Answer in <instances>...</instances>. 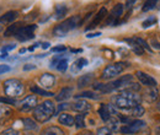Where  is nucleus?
<instances>
[{
    "instance_id": "e433bc0d",
    "label": "nucleus",
    "mask_w": 160,
    "mask_h": 135,
    "mask_svg": "<svg viewBox=\"0 0 160 135\" xmlns=\"http://www.w3.org/2000/svg\"><path fill=\"white\" fill-rule=\"evenodd\" d=\"M96 135H112V132H111L107 127H102V128H99V129H98Z\"/></svg>"
},
{
    "instance_id": "a19ab883",
    "label": "nucleus",
    "mask_w": 160,
    "mask_h": 135,
    "mask_svg": "<svg viewBox=\"0 0 160 135\" xmlns=\"http://www.w3.org/2000/svg\"><path fill=\"white\" fill-rule=\"evenodd\" d=\"M68 108H72V106H69V103H62V104H59V107H58V111H57V112L65 111V109H68Z\"/></svg>"
},
{
    "instance_id": "9b49d317",
    "label": "nucleus",
    "mask_w": 160,
    "mask_h": 135,
    "mask_svg": "<svg viewBox=\"0 0 160 135\" xmlns=\"http://www.w3.org/2000/svg\"><path fill=\"white\" fill-rule=\"evenodd\" d=\"M72 109H74L79 113H85L91 109V104L89 102H86L85 99H78L72 104Z\"/></svg>"
},
{
    "instance_id": "603ef678",
    "label": "nucleus",
    "mask_w": 160,
    "mask_h": 135,
    "mask_svg": "<svg viewBox=\"0 0 160 135\" xmlns=\"http://www.w3.org/2000/svg\"><path fill=\"white\" fill-rule=\"evenodd\" d=\"M25 135H33V134H30V133H27V134H25Z\"/></svg>"
},
{
    "instance_id": "c756f323",
    "label": "nucleus",
    "mask_w": 160,
    "mask_h": 135,
    "mask_svg": "<svg viewBox=\"0 0 160 135\" xmlns=\"http://www.w3.org/2000/svg\"><path fill=\"white\" fill-rule=\"evenodd\" d=\"M75 98H91V99H99L100 96H98L95 92L85 91V92H81V94H79V95H77Z\"/></svg>"
},
{
    "instance_id": "4be33fe9",
    "label": "nucleus",
    "mask_w": 160,
    "mask_h": 135,
    "mask_svg": "<svg viewBox=\"0 0 160 135\" xmlns=\"http://www.w3.org/2000/svg\"><path fill=\"white\" fill-rule=\"evenodd\" d=\"M31 92L33 94V95H40V96H44V97H51L53 96V94L52 92H49V91H47V90H44V89H41L40 86H31Z\"/></svg>"
},
{
    "instance_id": "1a4fd4ad",
    "label": "nucleus",
    "mask_w": 160,
    "mask_h": 135,
    "mask_svg": "<svg viewBox=\"0 0 160 135\" xmlns=\"http://www.w3.org/2000/svg\"><path fill=\"white\" fill-rule=\"evenodd\" d=\"M99 114H100L101 119L103 122H107L112 116H117V111H116V107L113 104H106V103H102L99 108Z\"/></svg>"
},
{
    "instance_id": "dca6fc26",
    "label": "nucleus",
    "mask_w": 160,
    "mask_h": 135,
    "mask_svg": "<svg viewBox=\"0 0 160 135\" xmlns=\"http://www.w3.org/2000/svg\"><path fill=\"white\" fill-rule=\"evenodd\" d=\"M94 81V74L89 73V74H85L82 76H80L78 79V87L79 89H82V87H86L89 85H91Z\"/></svg>"
},
{
    "instance_id": "3c124183",
    "label": "nucleus",
    "mask_w": 160,
    "mask_h": 135,
    "mask_svg": "<svg viewBox=\"0 0 160 135\" xmlns=\"http://www.w3.org/2000/svg\"><path fill=\"white\" fill-rule=\"evenodd\" d=\"M158 133H159V134H158V135H160V128H159V129H158Z\"/></svg>"
},
{
    "instance_id": "aec40b11",
    "label": "nucleus",
    "mask_w": 160,
    "mask_h": 135,
    "mask_svg": "<svg viewBox=\"0 0 160 135\" xmlns=\"http://www.w3.org/2000/svg\"><path fill=\"white\" fill-rule=\"evenodd\" d=\"M73 91H74L73 87H64V89L60 90V92L56 96V99L57 101H65V99H68L69 97L73 95Z\"/></svg>"
},
{
    "instance_id": "f257e3e1",
    "label": "nucleus",
    "mask_w": 160,
    "mask_h": 135,
    "mask_svg": "<svg viewBox=\"0 0 160 135\" xmlns=\"http://www.w3.org/2000/svg\"><path fill=\"white\" fill-rule=\"evenodd\" d=\"M112 102H113V106L117 107V108H121V109H131V108H133V107L140 104L142 97L137 92L123 90L120 95H116V96L112 97Z\"/></svg>"
},
{
    "instance_id": "6e6552de",
    "label": "nucleus",
    "mask_w": 160,
    "mask_h": 135,
    "mask_svg": "<svg viewBox=\"0 0 160 135\" xmlns=\"http://www.w3.org/2000/svg\"><path fill=\"white\" fill-rule=\"evenodd\" d=\"M36 107H37V97L35 95L25 97L21 102H19V108L21 112H28V111L35 109Z\"/></svg>"
},
{
    "instance_id": "473e14b6",
    "label": "nucleus",
    "mask_w": 160,
    "mask_h": 135,
    "mask_svg": "<svg viewBox=\"0 0 160 135\" xmlns=\"http://www.w3.org/2000/svg\"><path fill=\"white\" fill-rule=\"evenodd\" d=\"M10 114H11V109L8 108L6 106H4L2 103H0V120L10 117Z\"/></svg>"
},
{
    "instance_id": "cd10ccee",
    "label": "nucleus",
    "mask_w": 160,
    "mask_h": 135,
    "mask_svg": "<svg viewBox=\"0 0 160 135\" xmlns=\"http://www.w3.org/2000/svg\"><path fill=\"white\" fill-rule=\"evenodd\" d=\"M144 113H145V109H144V107L142 104H138V106L133 107L132 111H131V114L133 117H136V118H139V117L144 116Z\"/></svg>"
},
{
    "instance_id": "8fccbe9b",
    "label": "nucleus",
    "mask_w": 160,
    "mask_h": 135,
    "mask_svg": "<svg viewBox=\"0 0 160 135\" xmlns=\"http://www.w3.org/2000/svg\"><path fill=\"white\" fill-rule=\"evenodd\" d=\"M157 108L160 111V97H159V101H158V103H157Z\"/></svg>"
},
{
    "instance_id": "5701e85b",
    "label": "nucleus",
    "mask_w": 160,
    "mask_h": 135,
    "mask_svg": "<svg viewBox=\"0 0 160 135\" xmlns=\"http://www.w3.org/2000/svg\"><path fill=\"white\" fill-rule=\"evenodd\" d=\"M157 98H158V90H157V87H150V90L145 95V99L148 102H150V103H154L157 101Z\"/></svg>"
},
{
    "instance_id": "f3484780",
    "label": "nucleus",
    "mask_w": 160,
    "mask_h": 135,
    "mask_svg": "<svg viewBox=\"0 0 160 135\" xmlns=\"http://www.w3.org/2000/svg\"><path fill=\"white\" fill-rule=\"evenodd\" d=\"M20 27H22V22L11 23V25L8 26V28L4 31V37H11V36H15L16 32L20 30Z\"/></svg>"
},
{
    "instance_id": "b1692460",
    "label": "nucleus",
    "mask_w": 160,
    "mask_h": 135,
    "mask_svg": "<svg viewBox=\"0 0 160 135\" xmlns=\"http://www.w3.org/2000/svg\"><path fill=\"white\" fill-rule=\"evenodd\" d=\"M107 123H108V129L111 130V132H117L118 129H120V120L116 118V117H111L108 120H107Z\"/></svg>"
},
{
    "instance_id": "a211bd4d",
    "label": "nucleus",
    "mask_w": 160,
    "mask_h": 135,
    "mask_svg": "<svg viewBox=\"0 0 160 135\" xmlns=\"http://www.w3.org/2000/svg\"><path fill=\"white\" fill-rule=\"evenodd\" d=\"M41 135H65V133H64V130H63L62 128H59V127L52 125V127L44 128V129L42 130Z\"/></svg>"
},
{
    "instance_id": "20e7f679",
    "label": "nucleus",
    "mask_w": 160,
    "mask_h": 135,
    "mask_svg": "<svg viewBox=\"0 0 160 135\" xmlns=\"http://www.w3.org/2000/svg\"><path fill=\"white\" fill-rule=\"evenodd\" d=\"M23 85L18 79H9L4 82V92L8 97L16 98L23 94Z\"/></svg>"
},
{
    "instance_id": "49530a36",
    "label": "nucleus",
    "mask_w": 160,
    "mask_h": 135,
    "mask_svg": "<svg viewBox=\"0 0 160 135\" xmlns=\"http://www.w3.org/2000/svg\"><path fill=\"white\" fill-rule=\"evenodd\" d=\"M78 135H92V133H91L90 130H84V132H81V133H79Z\"/></svg>"
},
{
    "instance_id": "2f4dec72",
    "label": "nucleus",
    "mask_w": 160,
    "mask_h": 135,
    "mask_svg": "<svg viewBox=\"0 0 160 135\" xmlns=\"http://www.w3.org/2000/svg\"><path fill=\"white\" fill-rule=\"evenodd\" d=\"M74 124L78 129H81L85 127V114H78L74 118Z\"/></svg>"
},
{
    "instance_id": "f8f14e48",
    "label": "nucleus",
    "mask_w": 160,
    "mask_h": 135,
    "mask_svg": "<svg viewBox=\"0 0 160 135\" xmlns=\"http://www.w3.org/2000/svg\"><path fill=\"white\" fill-rule=\"evenodd\" d=\"M52 65V68L54 66L58 71L60 73H64V71H67V69H68V59L65 58H62V57H56V58L52 60V63H51Z\"/></svg>"
},
{
    "instance_id": "423d86ee",
    "label": "nucleus",
    "mask_w": 160,
    "mask_h": 135,
    "mask_svg": "<svg viewBox=\"0 0 160 135\" xmlns=\"http://www.w3.org/2000/svg\"><path fill=\"white\" fill-rule=\"evenodd\" d=\"M37 26L36 25H27V26H22L20 30L16 32L15 38L20 42H26L30 41L35 37V31H36Z\"/></svg>"
},
{
    "instance_id": "a878e982",
    "label": "nucleus",
    "mask_w": 160,
    "mask_h": 135,
    "mask_svg": "<svg viewBox=\"0 0 160 135\" xmlns=\"http://www.w3.org/2000/svg\"><path fill=\"white\" fill-rule=\"evenodd\" d=\"M123 10H124V6H123L122 4H117V5L112 9L111 15H112L116 20H118L121 16H122V14H123Z\"/></svg>"
},
{
    "instance_id": "c03bdc74",
    "label": "nucleus",
    "mask_w": 160,
    "mask_h": 135,
    "mask_svg": "<svg viewBox=\"0 0 160 135\" xmlns=\"http://www.w3.org/2000/svg\"><path fill=\"white\" fill-rule=\"evenodd\" d=\"M14 48H15V46H14V44H10V46H8V47H4V48H2V52H4V53H6V51L14 49Z\"/></svg>"
},
{
    "instance_id": "ddd939ff",
    "label": "nucleus",
    "mask_w": 160,
    "mask_h": 135,
    "mask_svg": "<svg viewBox=\"0 0 160 135\" xmlns=\"http://www.w3.org/2000/svg\"><path fill=\"white\" fill-rule=\"evenodd\" d=\"M107 16V10H106V7H101L100 10H99V12L96 14V16H95V19L92 20L91 22H90V25L86 27V30H91V28H95L99 23H100L102 20L105 19Z\"/></svg>"
},
{
    "instance_id": "c85d7f7f",
    "label": "nucleus",
    "mask_w": 160,
    "mask_h": 135,
    "mask_svg": "<svg viewBox=\"0 0 160 135\" xmlns=\"http://www.w3.org/2000/svg\"><path fill=\"white\" fill-rule=\"evenodd\" d=\"M158 1H159V0H145V2H144V5H143L142 10H143V11H150V10H153V9L157 6Z\"/></svg>"
},
{
    "instance_id": "ea45409f",
    "label": "nucleus",
    "mask_w": 160,
    "mask_h": 135,
    "mask_svg": "<svg viewBox=\"0 0 160 135\" xmlns=\"http://www.w3.org/2000/svg\"><path fill=\"white\" fill-rule=\"evenodd\" d=\"M64 51H67V47L65 46H57V47H54V48H52V52H64Z\"/></svg>"
},
{
    "instance_id": "f704fd0d",
    "label": "nucleus",
    "mask_w": 160,
    "mask_h": 135,
    "mask_svg": "<svg viewBox=\"0 0 160 135\" xmlns=\"http://www.w3.org/2000/svg\"><path fill=\"white\" fill-rule=\"evenodd\" d=\"M154 23H157V19H155L154 16H150V17H148V19L142 23V26H143L144 28H147V27H150V26L154 25Z\"/></svg>"
},
{
    "instance_id": "5fc2aeb1",
    "label": "nucleus",
    "mask_w": 160,
    "mask_h": 135,
    "mask_svg": "<svg viewBox=\"0 0 160 135\" xmlns=\"http://www.w3.org/2000/svg\"><path fill=\"white\" fill-rule=\"evenodd\" d=\"M1 41H2V39H1V38H0V43H1Z\"/></svg>"
},
{
    "instance_id": "37998d69",
    "label": "nucleus",
    "mask_w": 160,
    "mask_h": 135,
    "mask_svg": "<svg viewBox=\"0 0 160 135\" xmlns=\"http://www.w3.org/2000/svg\"><path fill=\"white\" fill-rule=\"evenodd\" d=\"M35 68H36L35 65H32V64H27V65L23 66V70L27 71V70H32V69H35Z\"/></svg>"
},
{
    "instance_id": "a18cd8bd",
    "label": "nucleus",
    "mask_w": 160,
    "mask_h": 135,
    "mask_svg": "<svg viewBox=\"0 0 160 135\" xmlns=\"http://www.w3.org/2000/svg\"><path fill=\"white\" fill-rule=\"evenodd\" d=\"M101 33L100 32H96V33H89L88 35V38H92V37H98V36H100Z\"/></svg>"
},
{
    "instance_id": "864d4df0",
    "label": "nucleus",
    "mask_w": 160,
    "mask_h": 135,
    "mask_svg": "<svg viewBox=\"0 0 160 135\" xmlns=\"http://www.w3.org/2000/svg\"><path fill=\"white\" fill-rule=\"evenodd\" d=\"M1 30H2V28H1V26H0V32H1Z\"/></svg>"
},
{
    "instance_id": "4c0bfd02",
    "label": "nucleus",
    "mask_w": 160,
    "mask_h": 135,
    "mask_svg": "<svg viewBox=\"0 0 160 135\" xmlns=\"http://www.w3.org/2000/svg\"><path fill=\"white\" fill-rule=\"evenodd\" d=\"M1 135H20L19 134V132L18 130H15V129H12V128H9V129H5Z\"/></svg>"
},
{
    "instance_id": "2eb2a0df",
    "label": "nucleus",
    "mask_w": 160,
    "mask_h": 135,
    "mask_svg": "<svg viewBox=\"0 0 160 135\" xmlns=\"http://www.w3.org/2000/svg\"><path fill=\"white\" fill-rule=\"evenodd\" d=\"M54 82H56V77L53 76L52 74L46 73V74H42V76L40 77V84L43 87H46V89L53 87Z\"/></svg>"
},
{
    "instance_id": "79ce46f5",
    "label": "nucleus",
    "mask_w": 160,
    "mask_h": 135,
    "mask_svg": "<svg viewBox=\"0 0 160 135\" xmlns=\"http://www.w3.org/2000/svg\"><path fill=\"white\" fill-rule=\"evenodd\" d=\"M136 1H137V0H126V7H127V9H131V7L134 5Z\"/></svg>"
},
{
    "instance_id": "58836bf2",
    "label": "nucleus",
    "mask_w": 160,
    "mask_h": 135,
    "mask_svg": "<svg viewBox=\"0 0 160 135\" xmlns=\"http://www.w3.org/2000/svg\"><path fill=\"white\" fill-rule=\"evenodd\" d=\"M10 70H11V69H10L9 65H0V75L8 73V71H10Z\"/></svg>"
},
{
    "instance_id": "72a5a7b5",
    "label": "nucleus",
    "mask_w": 160,
    "mask_h": 135,
    "mask_svg": "<svg viewBox=\"0 0 160 135\" xmlns=\"http://www.w3.org/2000/svg\"><path fill=\"white\" fill-rule=\"evenodd\" d=\"M134 41L139 44L143 49H147L148 52H150V53H152V48H150V46H148V43H147L143 38H140V37H134Z\"/></svg>"
},
{
    "instance_id": "9d476101",
    "label": "nucleus",
    "mask_w": 160,
    "mask_h": 135,
    "mask_svg": "<svg viewBox=\"0 0 160 135\" xmlns=\"http://www.w3.org/2000/svg\"><path fill=\"white\" fill-rule=\"evenodd\" d=\"M136 76L138 77V80H139L143 85H145L147 87H157V85H158L157 80H155L153 76L148 75L147 73L137 71V73H136Z\"/></svg>"
},
{
    "instance_id": "bb28decb",
    "label": "nucleus",
    "mask_w": 160,
    "mask_h": 135,
    "mask_svg": "<svg viewBox=\"0 0 160 135\" xmlns=\"http://www.w3.org/2000/svg\"><path fill=\"white\" fill-rule=\"evenodd\" d=\"M68 12L65 5H57L56 6V19H63Z\"/></svg>"
},
{
    "instance_id": "6ab92c4d",
    "label": "nucleus",
    "mask_w": 160,
    "mask_h": 135,
    "mask_svg": "<svg viewBox=\"0 0 160 135\" xmlns=\"http://www.w3.org/2000/svg\"><path fill=\"white\" fill-rule=\"evenodd\" d=\"M58 122H59L60 124H63V125H67V127L74 125V118H73V116L68 114L67 112L62 113V114L58 117Z\"/></svg>"
},
{
    "instance_id": "f03ea898",
    "label": "nucleus",
    "mask_w": 160,
    "mask_h": 135,
    "mask_svg": "<svg viewBox=\"0 0 160 135\" xmlns=\"http://www.w3.org/2000/svg\"><path fill=\"white\" fill-rule=\"evenodd\" d=\"M56 107L52 101H44L33 109V118L38 123H46L54 116Z\"/></svg>"
},
{
    "instance_id": "4468645a",
    "label": "nucleus",
    "mask_w": 160,
    "mask_h": 135,
    "mask_svg": "<svg viewBox=\"0 0 160 135\" xmlns=\"http://www.w3.org/2000/svg\"><path fill=\"white\" fill-rule=\"evenodd\" d=\"M19 17V11L16 10H10L8 12H5L2 16H0V23H12L15 20Z\"/></svg>"
},
{
    "instance_id": "09e8293b",
    "label": "nucleus",
    "mask_w": 160,
    "mask_h": 135,
    "mask_svg": "<svg viewBox=\"0 0 160 135\" xmlns=\"http://www.w3.org/2000/svg\"><path fill=\"white\" fill-rule=\"evenodd\" d=\"M48 47H49V43H48V42H46V43L42 44V48H44V49H47Z\"/></svg>"
},
{
    "instance_id": "7c9ffc66",
    "label": "nucleus",
    "mask_w": 160,
    "mask_h": 135,
    "mask_svg": "<svg viewBox=\"0 0 160 135\" xmlns=\"http://www.w3.org/2000/svg\"><path fill=\"white\" fill-rule=\"evenodd\" d=\"M85 65H88V60L85 58H79L74 61V71H79L80 69H82Z\"/></svg>"
},
{
    "instance_id": "412c9836",
    "label": "nucleus",
    "mask_w": 160,
    "mask_h": 135,
    "mask_svg": "<svg viewBox=\"0 0 160 135\" xmlns=\"http://www.w3.org/2000/svg\"><path fill=\"white\" fill-rule=\"evenodd\" d=\"M131 47H132V49H133V52L137 54V55H143V53H144V49L140 47L139 44L134 41V38H127V39H124Z\"/></svg>"
},
{
    "instance_id": "c9c22d12",
    "label": "nucleus",
    "mask_w": 160,
    "mask_h": 135,
    "mask_svg": "<svg viewBox=\"0 0 160 135\" xmlns=\"http://www.w3.org/2000/svg\"><path fill=\"white\" fill-rule=\"evenodd\" d=\"M0 103L2 104H16V99L11 97H0Z\"/></svg>"
},
{
    "instance_id": "0eeeda50",
    "label": "nucleus",
    "mask_w": 160,
    "mask_h": 135,
    "mask_svg": "<svg viewBox=\"0 0 160 135\" xmlns=\"http://www.w3.org/2000/svg\"><path fill=\"white\" fill-rule=\"evenodd\" d=\"M143 128H145V123H144L143 120H133V122H129L127 125L122 127L120 130L122 134L132 135V134L139 133Z\"/></svg>"
},
{
    "instance_id": "7ed1b4c3",
    "label": "nucleus",
    "mask_w": 160,
    "mask_h": 135,
    "mask_svg": "<svg viewBox=\"0 0 160 135\" xmlns=\"http://www.w3.org/2000/svg\"><path fill=\"white\" fill-rule=\"evenodd\" d=\"M79 25H80L79 15L72 16V17H69V19L64 20L63 22H60L59 25H57V26L53 28V35L57 36V37H64L68 32H70L72 30L77 28Z\"/></svg>"
},
{
    "instance_id": "39448f33",
    "label": "nucleus",
    "mask_w": 160,
    "mask_h": 135,
    "mask_svg": "<svg viewBox=\"0 0 160 135\" xmlns=\"http://www.w3.org/2000/svg\"><path fill=\"white\" fill-rule=\"evenodd\" d=\"M127 66H129V65L128 64H124V63H115V64L107 65L102 70L101 79L102 80H111V79L116 77L117 75H120L121 73L124 70V68H127Z\"/></svg>"
},
{
    "instance_id": "de8ad7c7",
    "label": "nucleus",
    "mask_w": 160,
    "mask_h": 135,
    "mask_svg": "<svg viewBox=\"0 0 160 135\" xmlns=\"http://www.w3.org/2000/svg\"><path fill=\"white\" fill-rule=\"evenodd\" d=\"M152 44H153V47H155V48H158V49H160V43H158V42H155V41H152Z\"/></svg>"
},
{
    "instance_id": "393cba45",
    "label": "nucleus",
    "mask_w": 160,
    "mask_h": 135,
    "mask_svg": "<svg viewBox=\"0 0 160 135\" xmlns=\"http://www.w3.org/2000/svg\"><path fill=\"white\" fill-rule=\"evenodd\" d=\"M22 123H23V128L27 129V130H36L37 129L36 122L33 119H31V118H25L22 120Z\"/></svg>"
}]
</instances>
